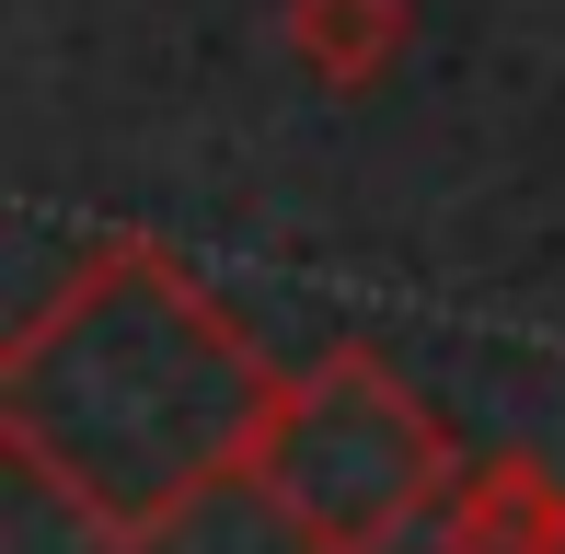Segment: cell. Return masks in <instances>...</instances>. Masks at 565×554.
<instances>
[{
    "instance_id": "obj_1",
    "label": "cell",
    "mask_w": 565,
    "mask_h": 554,
    "mask_svg": "<svg viewBox=\"0 0 565 554\" xmlns=\"http://www.w3.org/2000/svg\"><path fill=\"white\" fill-rule=\"evenodd\" d=\"M289 370L173 243H93L0 335V450L105 554H162L209 497L254 486Z\"/></svg>"
},
{
    "instance_id": "obj_2",
    "label": "cell",
    "mask_w": 565,
    "mask_h": 554,
    "mask_svg": "<svg viewBox=\"0 0 565 554\" xmlns=\"http://www.w3.org/2000/svg\"><path fill=\"white\" fill-rule=\"evenodd\" d=\"M450 427L381 347H323L289 370L266 450H254V509L277 520L289 554H404L427 509H450Z\"/></svg>"
},
{
    "instance_id": "obj_3",
    "label": "cell",
    "mask_w": 565,
    "mask_h": 554,
    "mask_svg": "<svg viewBox=\"0 0 565 554\" xmlns=\"http://www.w3.org/2000/svg\"><path fill=\"white\" fill-rule=\"evenodd\" d=\"M439 554H565V473L531 450H497L450 486Z\"/></svg>"
},
{
    "instance_id": "obj_4",
    "label": "cell",
    "mask_w": 565,
    "mask_h": 554,
    "mask_svg": "<svg viewBox=\"0 0 565 554\" xmlns=\"http://www.w3.org/2000/svg\"><path fill=\"white\" fill-rule=\"evenodd\" d=\"M277 46L323 93H381L416 46V0H277Z\"/></svg>"
}]
</instances>
